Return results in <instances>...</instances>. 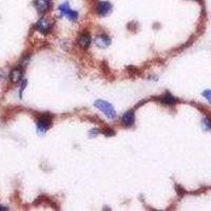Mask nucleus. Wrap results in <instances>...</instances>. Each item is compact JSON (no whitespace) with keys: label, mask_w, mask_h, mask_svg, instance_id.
I'll use <instances>...</instances> for the list:
<instances>
[{"label":"nucleus","mask_w":211,"mask_h":211,"mask_svg":"<svg viewBox=\"0 0 211 211\" xmlns=\"http://www.w3.org/2000/svg\"><path fill=\"white\" fill-rule=\"evenodd\" d=\"M95 107L97 109H99L104 114L107 116V117L111 118V120H113V118L116 117V111L114 110V108H113V106L110 104V102L108 101H95Z\"/></svg>","instance_id":"obj_1"},{"label":"nucleus","mask_w":211,"mask_h":211,"mask_svg":"<svg viewBox=\"0 0 211 211\" xmlns=\"http://www.w3.org/2000/svg\"><path fill=\"white\" fill-rule=\"evenodd\" d=\"M59 11H60V13H61L63 15L67 16V17L69 18L70 20H72V21L77 20V18H78V13L76 12V11L70 10L68 2H66V3H63V4H61L60 7H59Z\"/></svg>","instance_id":"obj_2"},{"label":"nucleus","mask_w":211,"mask_h":211,"mask_svg":"<svg viewBox=\"0 0 211 211\" xmlns=\"http://www.w3.org/2000/svg\"><path fill=\"white\" fill-rule=\"evenodd\" d=\"M51 126H52V120L48 116H42L37 121V130L40 133H45Z\"/></svg>","instance_id":"obj_3"},{"label":"nucleus","mask_w":211,"mask_h":211,"mask_svg":"<svg viewBox=\"0 0 211 211\" xmlns=\"http://www.w3.org/2000/svg\"><path fill=\"white\" fill-rule=\"evenodd\" d=\"M37 30L39 32H41L42 34H48L50 32L51 28H52V23L51 21L47 19V18H40V19L37 21Z\"/></svg>","instance_id":"obj_4"},{"label":"nucleus","mask_w":211,"mask_h":211,"mask_svg":"<svg viewBox=\"0 0 211 211\" xmlns=\"http://www.w3.org/2000/svg\"><path fill=\"white\" fill-rule=\"evenodd\" d=\"M112 11V5L109 2H99L97 4V13L101 16L109 15Z\"/></svg>","instance_id":"obj_5"},{"label":"nucleus","mask_w":211,"mask_h":211,"mask_svg":"<svg viewBox=\"0 0 211 211\" xmlns=\"http://www.w3.org/2000/svg\"><path fill=\"white\" fill-rule=\"evenodd\" d=\"M35 5H36L37 11L40 14H45L49 10V7H50V1L49 0H36Z\"/></svg>","instance_id":"obj_6"},{"label":"nucleus","mask_w":211,"mask_h":211,"mask_svg":"<svg viewBox=\"0 0 211 211\" xmlns=\"http://www.w3.org/2000/svg\"><path fill=\"white\" fill-rule=\"evenodd\" d=\"M22 76H23V72L22 70L19 69V68H17V69H14L12 70L10 73V79L12 82H19L21 79H22Z\"/></svg>","instance_id":"obj_7"},{"label":"nucleus","mask_w":211,"mask_h":211,"mask_svg":"<svg viewBox=\"0 0 211 211\" xmlns=\"http://www.w3.org/2000/svg\"><path fill=\"white\" fill-rule=\"evenodd\" d=\"M91 43V36L88 33H83L78 37V45L82 49H88Z\"/></svg>","instance_id":"obj_8"},{"label":"nucleus","mask_w":211,"mask_h":211,"mask_svg":"<svg viewBox=\"0 0 211 211\" xmlns=\"http://www.w3.org/2000/svg\"><path fill=\"white\" fill-rule=\"evenodd\" d=\"M134 112L133 111H128L127 113H125L123 116V120H121V121H123V125L126 126V127H130L133 125L134 123Z\"/></svg>","instance_id":"obj_9"},{"label":"nucleus","mask_w":211,"mask_h":211,"mask_svg":"<svg viewBox=\"0 0 211 211\" xmlns=\"http://www.w3.org/2000/svg\"><path fill=\"white\" fill-rule=\"evenodd\" d=\"M96 45H98V47H101V48L107 47L108 45H110L109 37H107V36H99V37H97V38H96Z\"/></svg>","instance_id":"obj_10"},{"label":"nucleus","mask_w":211,"mask_h":211,"mask_svg":"<svg viewBox=\"0 0 211 211\" xmlns=\"http://www.w3.org/2000/svg\"><path fill=\"white\" fill-rule=\"evenodd\" d=\"M161 101L165 105H173L176 101V98L174 96H172L171 94H166V95L161 97Z\"/></svg>","instance_id":"obj_11"},{"label":"nucleus","mask_w":211,"mask_h":211,"mask_svg":"<svg viewBox=\"0 0 211 211\" xmlns=\"http://www.w3.org/2000/svg\"><path fill=\"white\" fill-rule=\"evenodd\" d=\"M203 127H204L205 130H211V120L205 118V120H203Z\"/></svg>","instance_id":"obj_12"},{"label":"nucleus","mask_w":211,"mask_h":211,"mask_svg":"<svg viewBox=\"0 0 211 211\" xmlns=\"http://www.w3.org/2000/svg\"><path fill=\"white\" fill-rule=\"evenodd\" d=\"M203 96H204L209 102H211V90L204 91V92H203Z\"/></svg>","instance_id":"obj_13"},{"label":"nucleus","mask_w":211,"mask_h":211,"mask_svg":"<svg viewBox=\"0 0 211 211\" xmlns=\"http://www.w3.org/2000/svg\"><path fill=\"white\" fill-rule=\"evenodd\" d=\"M26 80L23 79V82H22V83H21V87H20V96H21V93H22V91L24 90V88H26Z\"/></svg>","instance_id":"obj_14"},{"label":"nucleus","mask_w":211,"mask_h":211,"mask_svg":"<svg viewBox=\"0 0 211 211\" xmlns=\"http://www.w3.org/2000/svg\"><path fill=\"white\" fill-rule=\"evenodd\" d=\"M3 77H4L3 72H1V71H0V82H1V80L3 79Z\"/></svg>","instance_id":"obj_15"}]
</instances>
